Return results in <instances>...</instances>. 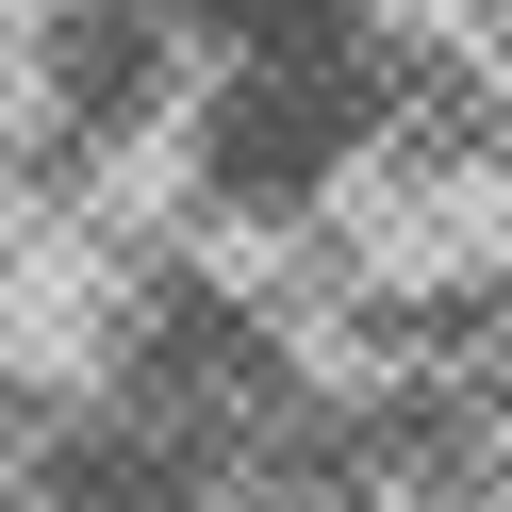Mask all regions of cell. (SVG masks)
Here are the masks:
<instances>
[{
	"instance_id": "obj_1",
	"label": "cell",
	"mask_w": 512,
	"mask_h": 512,
	"mask_svg": "<svg viewBox=\"0 0 512 512\" xmlns=\"http://www.w3.org/2000/svg\"><path fill=\"white\" fill-rule=\"evenodd\" d=\"M0 100H17V50H0Z\"/></svg>"
}]
</instances>
